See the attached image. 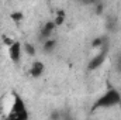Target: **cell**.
Here are the masks:
<instances>
[{
	"label": "cell",
	"instance_id": "1",
	"mask_svg": "<svg viewBox=\"0 0 121 120\" xmlns=\"http://www.w3.org/2000/svg\"><path fill=\"white\" fill-rule=\"evenodd\" d=\"M121 105V93L117 89H107L94 103V109H113Z\"/></svg>",
	"mask_w": 121,
	"mask_h": 120
},
{
	"label": "cell",
	"instance_id": "7",
	"mask_svg": "<svg viewBox=\"0 0 121 120\" xmlns=\"http://www.w3.org/2000/svg\"><path fill=\"white\" fill-rule=\"evenodd\" d=\"M4 120H21L18 116H16V115H7L6 117H4Z\"/></svg>",
	"mask_w": 121,
	"mask_h": 120
},
{
	"label": "cell",
	"instance_id": "4",
	"mask_svg": "<svg viewBox=\"0 0 121 120\" xmlns=\"http://www.w3.org/2000/svg\"><path fill=\"white\" fill-rule=\"evenodd\" d=\"M106 60V54L104 52H100V54H97V55H94V57H91L90 62H89V69H97L100 65H103V62Z\"/></svg>",
	"mask_w": 121,
	"mask_h": 120
},
{
	"label": "cell",
	"instance_id": "6",
	"mask_svg": "<svg viewBox=\"0 0 121 120\" xmlns=\"http://www.w3.org/2000/svg\"><path fill=\"white\" fill-rule=\"evenodd\" d=\"M23 52H26L27 57H34L37 51H35L34 44H31V42H26V44H23Z\"/></svg>",
	"mask_w": 121,
	"mask_h": 120
},
{
	"label": "cell",
	"instance_id": "3",
	"mask_svg": "<svg viewBox=\"0 0 121 120\" xmlns=\"http://www.w3.org/2000/svg\"><path fill=\"white\" fill-rule=\"evenodd\" d=\"M44 72H45V65L42 61H34L28 68V74L34 79H39L44 75Z\"/></svg>",
	"mask_w": 121,
	"mask_h": 120
},
{
	"label": "cell",
	"instance_id": "2",
	"mask_svg": "<svg viewBox=\"0 0 121 120\" xmlns=\"http://www.w3.org/2000/svg\"><path fill=\"white\" fill-rule=\"evenodd\" d=\"M7 57L13 64H20L23 60V44L16 41L13 45L7 48Z\"/></svg>",
	"mask_w": 121,
	"mask_h": 120
},
{
	"label": "cell",
	"instance_id": "5",
	"mask_svg": "<svg viewBox=\"0 0 121 120\" xmlns=\"http://www.w3.org/2000/svg\"><path fill=\"white\" fill-rule=\"evenodd\" d=\"M55 48H56V40L55 38H49V40L44 41V44H42V51L47 52V54L52 52Z\"/></svg>",
	"mask_w": 121,
	"mask_h": 120
}]
</instances>
